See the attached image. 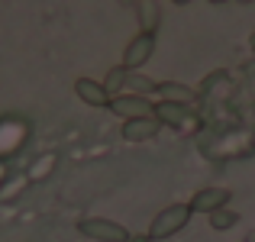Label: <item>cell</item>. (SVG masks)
<instances>
[{"instance_id": "cell-1", "label": "cell", "mask_w": 255, "mask_h": 242, "mask_svg": "<svg viewBox=\"0 0 255 242\" xmlns=\"http://www.w3.org/2000/svg\"><path fill=\"white\" fill-rule=\"evenodd\" d=\"M191 217H194V210H191V204H168L165 210H158L155 217H152V223H149V236L152 242H162V239H171L174 233H181L187 223H191Z\"/></svg>"}, {"instance_id": "cell-2", "label": "cell", "mask_w": 255, "mask_h": 242, "mask_svg": "<svg viewBox=\"0 0 255 242\" xmlns=\"http://www.w3.org/2000/svg\"><path fill=\"white\" fill-rule=\"evenodd\" d=\"M78 233L84 239H94V242H129V236H132L123 223L107 220V217H84L78 223Z\"/></svg>"}, {"instance_id": "cell-3", "label": "cell", "mask_w": 255, "mask_h": 242, "mask_svg": "<svg viewBox=\"0 0 255 242\" xmlns=\"http://www.w3.org/2000/svg\"><path fill=\"white\" fill-rule=\"evenodd\" d=\"M155 120L162 126L171 129H197L200 126V113L187 104H171V100H155Z\"/></svg>"}, {"instance_id": "cell-4", "label": "cell", "mask_w": 255, "mask_h": 242, "mask_svg": "<svg viewBox=\"0 0 255 242\" xmlns=\"http://www.w3.org/2000/svg\"><path fill=\"white\" fill-rule=\"evenodd\" d=\"M107 110L126 123V120L155 117V100H152V97H139V94H117V97L110 100V107H107Z\"/></svg>"}, {"instance_id": "cell-5", "label": "cell", "mask_w": 255, "mask_h": 242, "mask_svg": "<svg viewBox=\"0 0 255 242\" xmlns=\"http://www.w3.org/2000/svg\"><path fill=\"white\" fill-rule=\"evenodd\" d=\"M155 55V32H136L123 49V68L126 71H139L142 65H149V58Z\"/></svg>"}, {"instance_id": "cell-6", "label": "cell", "mask_w": 255, "mask_h": 242, "mask_svg": "<svg viewBox=\"0 0 255 242\" xmlns=\"http://www.w3.org/2000/svg\"><path fill=\"white\" fill-rule=\"evenodd\" d=\"M230 200H233L230 187H200V191H194V197L187 200V204H191L194 213H207V217H210V213L230 207Z\"/></svg>"}, {"instance_id": "cell-7", "label": "cell", "mask_w": 255, "mask_h": 242, "mask_svg": "<svg viewBox=\"0 0 255 242\" xmlns=\"http://www.w3.org/2000/svg\"><path fill=\"white\" fill-rule=\"evenodd\" d=\"M75 94H78V100L87 107H97V110H107L110 107V91L104 87V81H94V78H78L75 81Z\"/></svg>"}, {"instance_id": "cell-8", "label": "cell", "mask_w": 255, "mask_h": 242, "mask_svg": "<svg viewBox=\"0 0 255 242\" xmlns=\"http://www.w3.org/2000/svg\"><path fill=\"white\" fill-rule=\"evenodd\" d=\"M158 132H162V123H158L155 117H142V120H126L120 136H123L126 142H149Z\"/></svg>"}, {"instance_id": "cell-9", "label": "cell", "mask_w": 255, "mask_h": 242, "mask_svg": "<svg viewBox=\"0 0 255 242\" xmlns=\"http://www.w3.org/2000/svg\"><path fill=\"white\" fill-rule=\"evenodd\" d=\"M155 94L158 100H171V104H187V107L197 104V91L191 84H184V81H158Z\"/></svg>"}, {"instance_id": "cell-10", "label": "cell", "mask_w": 255, "mask_h": 242, "mask_svg": "<svg viewBox=\"0 0 255 242\" xmlns=\"http://www.w3.org/2000/svg\"><path fill=\"white\" fill-rule=\"evenodd\" d=\"M132 13H136V19H139V32H155L158 23H162V6H158V0H136Z\"/></svg>"}, {"instance_id": "cell-11", "label": "cell", "mask_w": 255, "mask_h": 242, "mask_svg": "<svg viewBox=\"0 0 255 242\" xmlns=\"http://www.w3.org/2000/svg\"><path fill=\"white\" fill-rule=\"evenodd\" d=\"M158 87V81H152L149 75H142V71H126L123 78V94H139V97H152Z\"/></svg>"}, {"instance_id": "cell-12", "label": "cell", "mask_w": 255, "mask_h": 242, "mask_svg": "<svg viewBox=\"0 0 255 242\" xmlns=\"http://www.w3.org/2000/svg\"><path fill=\"white\" fill-rule=\"evenodd\" d=\"M236 223H239V213H236V210H230V207H223V210L210 213V226H213L217 233H226V230H233Z\"/></svg>"}, {"instance_id": "cell-13", "label": "cell", "mask_w": 255, "mask_h": 242, "mask_svg": "<svg viewBox=\"0 0 255 242\" xmlns=\"http://www.w3.org/2000/svg\"><path fill=\"white\" fill-rule=\"evenodd\" d=\"M123 78H126V68H123V65H117V68H110V71H107V78H104V87L110 91V97L123 94Z\"/></svg>"}, {"instance_id": "cell-14", "label": "cell", "mask_w": 255, "mask_h": 242, "mask_svg": "<svg viewBox=\"0 0 255 242\" xmlns=\"http://www.w3.org/2000/svg\"><path fill=\"white\" fill-rule=\"evenodd\" d=\"M129 242H152V239L145 236V233H132V236H129Z\"/></svg>"}, {"instance_id": "cell-15", "label": "cell", "mask_w": 255, "mask_h": 242, "mask_svg": "<svg viewBox=\"0 0 255 242\" xmlns=\"http://www.w3.org/2000/svg\"><path fill=\"white\" fill-rule=\"evenodd\" d=\"M120 6H126V10H132V6H136V0H117Z\"/></svg>"}, {"instance_id": "cell-16", "label": "cell", "mask_w": 255, "mask_h": 242, "mask_svg": "<svg viewBox=\"0 0 255 242\" xmlns=\"http://www.w3.org/2000/svg\"><path fill=\"white\" fill-rule=\"evenodd\" d=\"M174 6H187V3H194V0H171Z\"/></svg>"}, {"instance_id": "cell-17", "label": "cell", "mask_w": 255, "mask_h": 242, "mask_svg": "<svg viewBox=\"0 0 255 242\" xmlns=\"http://www.w3.org/2000/svg\"><path fill=\"white\" fill-rule=\"evenodd\" d=\"M236 3H243V6H249V3H255V0H236Z\"/></svg>"}, {"instance_id": "cell-18", "label": "cell", "mask_w": 255, "mask_h": 242, "mask_svg": "<svg viewBox=\"0 0 255 242\" xmlns=\"http://www.w3.org/2000/svg\"><path fill=\"white\" fill-rule=\"evenodd\" d=\"M210 3H217V6H220V3H226V0H210Z\"/></svg>"}]
</instances>
